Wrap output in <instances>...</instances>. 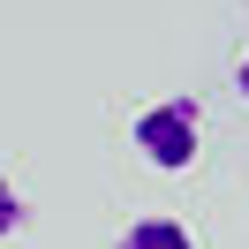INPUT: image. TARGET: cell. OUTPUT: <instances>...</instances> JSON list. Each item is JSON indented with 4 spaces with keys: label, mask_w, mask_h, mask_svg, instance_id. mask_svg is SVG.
Wrapping results in <instances>:
<instances>
[{
    "label": "cell",
    "mask_w": 249,
    "mask_h": 249,
    "mask_svg": "<svg viewBox=\"0 0 249 249\" xmlns=\"http://www.w3.org/2000/svg\"><path fill=\"white\" fill-rule=\"evenodd\" d=\"M128 143L143 151V166L189 174L196 166V143H204V106L196 98H151V106L128 121Z\"/></svg>",
    "instance_id": "6da1fadb"
},
{
    "label": "cell",
    "mask_w": 249,
    "mask_h": 249,
    "mask_svg": "<svg viewBox=\"0 0 249 249\" xmlns=\"http://www.w3.org/2000/svg\"><path fill=\"white\" fill-rule=\"evenodd\" d=\"M113 249H196V234H189L174 212H143V219H128V227H121V242H113Z\"/></svg>",
    "instance_id": "7a4b0ae2"
},
{
    "label": "cell",
    "mask_w": 249,
    "mask_h": 249,
    "mask_svg": "<svg viewBox=\"0 0 249 249\" xmlns=\"http://www.w3.org/2000/svg\"><path fill=\"white\" fill-rule=\"evenodd\" d=\"M23 219H31V204H23V189L8 181V174H0V242H8V234H23Z\"/></svg>",
    "instance_id": "3957f363"
},
{
    "label": "cell",
    "mask_w": 249,
    "mask_h": 249,
    "mask_svg": "<svg viewBox=\"0 0 249 249\" xmlns=\"http://www.w3.org/2000/svg\"><path fill=\"white\" fill-rule=\"evenodd\" d=\"M234 91L249 98V46H242V61H234Z\"/></svg>",
    "instance_id": "277c9868"
}]
</instances>
